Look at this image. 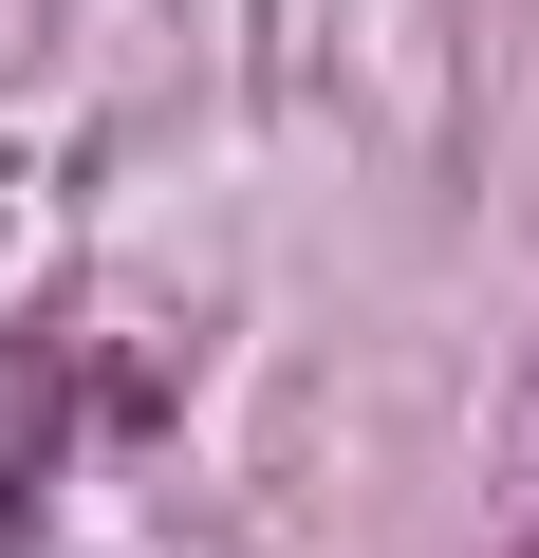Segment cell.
I'll return each instance as SVG.
<instances>
[{
    "label": "cell",
    "instance_id": "cell-1",
    "mask_svg": "<svg viewBox=\"0 0 539 558\" xmlns=\"http://www.w3.org/2000/svg\"><path fill=\"white\" fill-rule=\"evenodd\" d=\"M38 373H57V354H38ZM38 373H20V391H0V558H20V539H38Z\"/></svg>",
    "mask_w": 539,
    "mask_h": 558
}]
</instances>
